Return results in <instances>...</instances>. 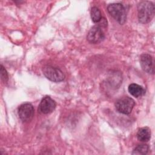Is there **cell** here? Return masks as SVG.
<instances>
[{
    "label": "cell",
    "instance_id": "obj_1",
    "mask_svg": "<svg viewBox=\"0 0 155 155\" xmlns=\"http://www.w3.org/2000/svg\"><path fill=\"white\" fill-rule=\"evenodd\" d=\"M155 7L151 1H142L137 5V16L142 24L150 22L154 16Z\"/></svg>",
    "mask_w": 155,
    "mask_h": 155
},
{
    "label": "cell",
    "instance_id": "obj_2",
    "mask_svg": "<svg viewBox=\"0 0 155 155\" xmlns=\"http://www.w3.org/2000/svg\"><path fill=\"white\" fill-rule=\"evenodd\" d=\"M107 11L109 14L117 21L120 25L126 21L127 15L125 7L120 3H112L107 6Z\"/></svg>",
    "mask_w": 155,
    "mask_h": 155
},
{
    "label": "cell",
    "instance_id": "obj_3",
    "mask_svg": "<svg viewBox=\"0 0 155 155\" xmlns=\"http://www.w3.org/2000/svg\"><path fill=\"white\" fill-rule=\"evenodd\" d=\"M135 105L134 101L128 96H124L119 99L115 103L116 110L124 114H129Z\"/></svg>",
    "mask_w": 155,
    "mask_h": 155
},
{
    "label": "cell",
    "instance_id": "obj_4",
    "mask_svg": "<svg viewBox=\"0 0 155 155\" xmlns=\"http://www.w3.org/2000/svg\"><path fill=\"white\" fill-rule=\"evenodd\" d=\"M42 72L44 75L48 80L52 82H61L65 78V74L61 70L51 65H46L44 67Z\"/></svg>",
    "mask_w": 155,
    "mask_h": 155
},
{
    "label": "cell",
    "instance_id": "obj_5",
    "mask_svg": "<svg viewBox=\"0 0 155 155\" xmlns=\"http://www.w3.org/2000/svg\"><path fill=\"white\" fill-rule=\"evenodd\" d=\"M104 38V33L101 28V25L99 24H96L92 27L87 35V41L91 44L100 43Z\"/></svg>",
    "mask_w": 155,
    "mask_h": 155
},
{
    "label": "cell",
    "instance_id": "obj_6",
    "mask_svg": "<svg viewBox=\"0 0 155 155\" xmlns=\"http://www.w3.org/2000/svg\"><path fill=\"white\" fill-rule=\"evenodd\" d=\"M34 114V108L31 104H23L21 105L18 108V115L22 122H28L31 120Z\"/></svg>",
    "mask_w": 155,
    "mask_h": 155
},
{
    "label": "cell",
    "instance_id": "obj_7",
    "mask_svg": "<svg viewBox=\"0 0 155 155\" xmlns=\"http://www.w3.org/2000/svg\"><path fill=\"white\" fill-rule=\"evenodd\" d=\"M56 108V102L50 96H45L41 100L39 107L38 111L44 114L52 113Z\"/></svg>",
    "mask_w": 155,
    "mask_h": 155
},
{
    "label": "cell",
    "instance_id": "obj_8",
    "mask_svg": "<svg viewBox=\"0 0 155 155\" xmlns=\"http://www.w3.org/2000/svg\"><path fill=\"white\" fill-rule=\"evenodd\" d=\"M140 65L142 69L148 74L154 73V61L153 57L148 54H142L140 56Z\"/></svg>",
    "mask_w": 155,
    "mask_h": 155
},
{
    "label": "cell",
    "instance_id": "obj_9",
    "mask_svg": "<svg viewBox=\"0 0 155 155\" xmlns=\"http://www.w3.org/2000/svg\"><path fill=\"white\" fill-rule=\"evenodd\" d=\"M128 92L135 97H139L145 93V90L143 87L137 84H131L128 87Z\"/></svg>",
    "mask_w": 155,
    "mask_h": 155
},
{
    "label": "cell",
    "instance_id": "obj_10",
    "mask_svg": "<svg viewBox=\"0 0 155 155\" xmlns=\"http://www.w3.org/2000/svg\"><path fill=\"white\" fill-rule=\"evenodd\" d=\"M137 138L139 140L145 142L151 138V130L148 127H142L139 129L137 133Z\"/></svg>",
    "mask_w": 155,
    "mask_h": 155
},
{
    "label": "cell",
    "instance_id": "obj_11",
    "mask_svg": "<svg viewBox=\"0 0 155 155\" xmlns=\"http://www.w3.org/2000/svg\"><path fill=\"white\" fill-rule=\"evenodd\" d=\"M90 14L92 21L95 23L99 22L102 19L101 12L97 7H93L91 8Z\"/></svg>",
    "mask_w": 155,
    "mask_h": 155
},
{
    "label": "cell",
    "instance_id": "obj_12",
    "mask_svg": "<svg viewBox=\"0 0 155 155\" xmlns=\"http://www.w3.org/2000/svg\"><path fill=\"white\" fill-rule=\"evenodd\" d=\"M149 150V147L147 144H139L135 147L132 152V154H146Z\"/></svg>",
    "mask_w": 155,
    "mask_h": 155
},
{
    "label": "cell",
    "instance_id": "obj_13",
    "mask_svg": "<svg viewBox=\"0 0 155 155\" xmlns=\"http://www.w3.org/2000/svg\"><path fill=\"white\" fill-rule=\"evenodd\" d=\"M1 80L4 83H5L8 81V76L7 71H6L5 68L2 65H1Z\"/></svg>",
    "mask_w": 155,
    "mask_h": 155
}]
</instances>
